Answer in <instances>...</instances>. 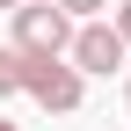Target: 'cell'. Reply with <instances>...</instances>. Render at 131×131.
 I'll list each match as a JSON object with an SVG mask.
<instances>
[{
  "mask_svg": "<svg viewBox=\"0 0 131 131\" xmlns=\"http://www.w3.org/2000/svg\"><path fill=\"white\" fill-rule=\"evenodd\" d=\"M22 95L44 109V117H73L88 102V80L73 73L66 51H22Z\"/></svg>",
  "mask_w": 131,
  "mask_h": 131,
  "instance_id": "obj_1",
  "label": "cell"
},
{
  "mask_svg": "<svg viewBox=\"0 0 131 131\" xmlns=\"http://www.w3.org/2000/svg\"><path fill=\"white\" fill-rule=\"evenodd\" d=\"M66 58H73L80 80H95V73H117L131 51H124V37L102 22V15H88V22H73V37H66Z\"/></svg>",
  "mask_w": 131,
  "mask_h": 131,
  "instance_id": "obj_2",
  "label": "cell"
},
{
  "mask_svg": "<svg viewBox=\"0 0 131 131\" xmlns=\"http://www.w3.org/2000/svg\"><path fill=\"white\" fill-rule=\"evenodd\" d=\"M7 15H15V51H66V37H73V15L58 0H22Z\"/></svg>",
  "mask_w": 131,
  "mask_h": 131,
  "instance_id": "obj_3",
  "label": "cell"
},
{
  "mask_svg": "<svg viewBox=\"0 0 131 131\" xmlns=\"http://www.w3.org/2000/svg\"><path fill=\"white\" fill-rule=\"evenodd\" d=\"M7 95H22V51L0 44V102H7Z\"/></svg>",
  "mask_w": 131,
  "mask_h": 131,
  "instance_id": "obj_4",
  "label": "cell"
},
{
  "mask_svg": "<svg viewBox=\"0 0 131 131\" xmlns=\"http://www.w3.org/2000/svg\"><path fill=\"white\" fill-rule=\"evenodd\" d=\"M109 29H117L124 51H131V0H109Z\"/></svg>",
  "mask_w": 131,
  "mask_h": 131,
  "instance_id": "obj_5",
  "label": "cell"
},
{
  "mask_svg": "<svg viewBox=\"0 0 131 131\" xmlns=\"http://www.w3.org/2000/svg\"><path fill=\"white\" fill-rule=\"evenodd\" d=\"M58 7H66V15H73V22H88V15H102V7H109V0H58Z\"/></svg>",
  "mask_w": 131,
  "mask_h": 131,
  "instance_id": "obj_6",
  "label": "cell"
},
{
  "mask_svg": "<svg viewBox=\"0 0 131 131\" xmlns=\"http://www.w3.org/2000/svg\"><path fill=\"white\" fill-rule=\"evenodd\" d=\"M124 102H131V66H124Z\"/></svg>",
  "mask_w": 131,
  "mask_h": 131,
  "instance_id": "obj_7",
  "label": "cell"
},
{
  "mask_svg": "<svg viewBox=\"0 0 131 131\" xmlns=\"http://www.w3.org/2000/svg\"><path fill=\"white\" fill-rule=\"evenodd\" d=\"M0 131H22V124H7V117H0Z\"/></svg>",
  "mask_w": 131,
  "mask_h": 131,
  "instance_id": "obj_8",
  "label": "cell"
},
{
  "mask_svg": "<svg viewBox=\"0 0 131 131\" xmlns=\"http://www.w3.org/2000/svg\"><path fill=\"white\" fill-rule=\"evenodd\" d=\"M0 7H22V0H0Z\"/></svg>",
  "mask_w": 131,
  "mask_h": 131,
  "instance_id": "obj_9",
  "label": "cell"
}]
</instances>
